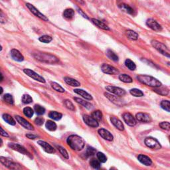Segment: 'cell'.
I'll return each instance as SVG.
<instances>
[{
	"label": "cell",
	"mask_w": 170,
	"mask_h": 170,
	"mask_svg": "<svg viewBox=\"0 0 170 170\" xmlns=\"http://www.w3.org/2000/svg\"><path fill=\"white\" fill-rule=\"evenodd\" d=\"M33 56L35 59L39 60V61L47 64H55L57 63L59 61L58 58L56 57L55 55L49 54V53L40 52V51H37V52L33 53Z\"/></svg>",
	"instance_id": "6da1fadb"
},
{
	"label": "cell",
	"mask_w": 170,
	"mask_h": 170,
	"mask_svg": "<svg viewBox=\"0 0 170 170\" xmlns=\"http://www.w3.org/2000/svg\"><path fill=\"white\" fill-rule=\"evenodd\" d=\"M67 144L73 150L80 151L85 146V141L81 137L77 135H71L67 138Z\"/></svg>",
	"instance_id": "7a4b0ae2"
},
{
	"label": "cell",
	"mask_w": 170,
	"mask_h": 170,
	"mask_svg": "<svg viewBox=\"0 0 170 170\" xmlns=\"http://www.w3.org/2000/svg\"><path fill=\"white\" fill-rule=\"evenodd\" d=\"M136 78L141 83L149 86V87L157 88L162 86L161 82H160V80H158V79L153 77V76L145 75V74H140V75L137 76Z\"/></svg>",
	"instance_id": "3957f363"
},
{
	"label": "cell",
	"mask_w": 170,
	"mask_h": 170,
	"mask_svg": "<svg viewBox=\"0 0 170 170\" xmlns=\"http://www.w3.org/2000/svg\"><path fill=\"white\" fill-rule=\"evenodd\" d=\"M151 44L153 47H154L158 51H159L162 55L166 56V57H170V51L169 49L167 46L163 44L161 42H159L156 40H152L151 41Z\"/></svg>",
	"instance_id": "277c9868"
},
{
	"label": "cell",
	"mask_w": 170,
	"mask_h": 170,
	"mask_svg": "<svg viewBox=\"0 0 170 170\" xmlns=\"http://www.w3.org/2000/svg\"><path fill=\"white\" fill-rule=\"evenodd\" d=\"M144 143L148 148L153 149V150H159L162 147L159 142L156 139L152 138V137L146 138L144 140Z\"/></svg>",
	"instance_id": "5b68a950"
},
{
	"label": "cell",
	"mask_w": 170,
	"mask_h": 170,
	"mask_svg": "<svg viewBox=\"0 0 170 170\" xmlns=\"http://www.w3.org/2000/svg\"><path fill=\"white\" fill-rule=\"evenodd\" d=\"M0 162H1L4 166L8 167L9 169H17L21 168L19 165L16 164V163H15V162H13V161H11V160L8 159V158H4V157H1L0 158Z\"/></svg>",
	"instance_id": "8992f818"
},
{
	"label": "cell",
	"mask_w": 170,
	"mask_h": 170,
	"mask_svg": "<svg viewBox=\"0 0 170 170\" xmlns=\"http://www.w3.org/2000/svg\"><path fill=\"white\" fill-rule=\"evenodd\" d=\"M26 6L27 7V8L29 9L30 11H31V12L33 14V15L37 16V17L40 18L41 19H42V20L45 21V22H48L49 19L46 17L45 15H44L43 13H41L40 11H39L34 6H33L32 4L27 3H26Z\"/></svg>",
	"instance_id": "52a82bcc"
},
{
	"label": "cell",
	"mask_w": 170,
	"mask_h": 170,
	"mask_svg": "<svg viewBox=\"0 0 170 170\" xmlns=\"http://www.w3.org/2000/svg\"><path fill=\"white\" fill-rule=\"evenodd\" d=\"M23 72H24V73L26 74L27 76H29V77H31L33 79H34V80L38 81V82H40L42 83H45V78H43L41 76H40L39 74L36 73L35 72L32 71V70H31V69H25L23 70Z\"/></svg>",
	"instance_id": "ba28073f"
},
{
	"label": "cell",
	"mask_w": 170,
	"mask_h": 170,
	"mask_svg": "<svg viewBox=\"0 0 170 170\" xmlns=\"http://www.w3.org/2000/svg\"><path fill=\"white\" fill-rule=\"evenodd\" d=\"M106 89L108 92L113 93V94H114L118 96H122L126 94L125 90L119 87H114V86H107V87H106Z\"/></svg>",
	"instance_id": "9c48e42d"
},
{
	"label": "cell",
	"mask_w": 170,
	"mask_h": 170,
	"mask_svg": "<svg viewBox=\"0 0 170 170\" xmlns=\"http://www.w3.org/2000/svg\"><path fill=\"white\" fill-rule=\"evenodd\" d=\"M147 26L152 29V30L157 32H160L162 30V27L156 21H155L153 19H149L146 22Z\"/></svg>",
	"instance_id": "30bf717a"
},
{
	"label": "cell",
	"mask_w": 170,
	"mask_h": 170,
	"mask_svg": "<svg viewBox=\"0 0 170 170\" xmlns=\"http://www.w3.org/2000/svg\"><path fill=\"white\" fill-rule=\"evenodd\" d=\"M8 146L11 149H12L13 150L17 151V152L23 153L24 155H30V153L28 152V151L25 149L23 146L19 145L18 144H15V143H9L8 144Z\"/></svg>",
	"instance_id": "8fae6325"
},
{
	"label": "cell",
	"mask_w": 170,
	"mask_h": 170,
	"mask_svg": "<svg viewBox=\"0 0 170 170\" xmlns=\"http://www.w3.org/2000/svg\"><path fill=\"white\" fill-rule=\"evenodd\" d=\"M101 70L103 73L108 74H117L118 71L115 67L108 64H103L101 66Z\"/></svg>",
	"instance_id": "7c38bea8"
},
{
	"label": "cell",
	"mask_w": 170,
	"mask_h": 170,
	"mask_svg": "<svg viewBox=\"0 0 170 170\" xmlns=\"http://www.w3.org/2000/svg\"><path fill=\"white\" fill-rule=\"evenodd\" d=\"M15 119L17 120V122L20 125H22V126H23L25 128H26L29 130H34V127L31 124L28 122L27 120H26L24 118L21 117L19 116H15Z\"/></svg>",
	"instance_id": "4fadbf2b"
},
{
	"label": "cell",
	"mask_w": 170,
	"mask_h": 170,
	"mask_svg": "<svg viewBox=\"0 0 170 170\" xmlns=\"http://www.w3.org/2000/svg\"><path fill=\"white\" fill-rule=\"evenodd\" d=\"M83 120L87 124L88 126L92 128H96L99 126V122L95 119H94L92 116L88 115H84L83 116Z\"/></svg>",
	"instance_id": "5bb4252c"
},
{
	"label": "cell",
	"mask_w": 170,
	"mask_h": 170,
	"mask_svg": "<svg viewBox=\"0 0 170 170\" xmlns=\"http://www.w3.org/2000/svg\"><path fill=\"white\" fill-rule=\"evenodd\" d=\"M123 119L126 124L130 126H134L136 124V120L130 113L126 112L123 114Z\"/></svg>",
	"instance_id": "9a60e30c"
},
{
	"label": "cell",
	"mask_w": 170,
	"mask_h": 170,
	"mask_svg": "<svg viewBox=\"0 0 170 170\" xmlns=\"http://www.w3.org/2000/svg\"><path fill=\"white\" fill-rule=\"evenodd\" d=\"M99 134L101 136L102 138H104V139H106L107 141L111 142L113 140V136L112 135L110 132L108 131V130L104 128H101L99 129Z\"/></svg>",
	"instance_id": "2e32d148"
},
{
	"label": "cell",
	"mask_w": 170,
	"mask_h": 170,
	"mask_svg": "<svg viewBox=\"0 0 170 170\" xmlns=\"http://www.w3.org/2000/svg\"><path fill=\"white\" fill-rule=\"evenodd\" d=\"M136 120L139 121V122H150L152 121V118H151L150 115L146 113L139 112L138 113L136 116Z\"/></svg>",
	"instance_id": "e0dca14e"
},
{
	"label": "cell",
	"mask_w": 170,
	"mask_h": 170,
	"mask_svg": "<svg viewBox=\"0 0 170 170\" xmlns=\"http://www.w3.org/2000/svg\"><path fill=\"white\" fill-rule=\"evenodd\" d=\"M37 143L39 144V146H41L44 150L46 152L49 153H53L55 152V149L53 148L52 146H51L50 144L46 143V142H44L43 140H39L37 142Z\"/></svg>",
	"instance_id": "ac0fdd59"
},
{
	"label": "cell",
	"mask_w": 170,
	"mask_h": 170,
	"mask_svg": "<svg viewBox=\"0 0 170 170\" xmlns=\"http://www.w3.org/2000/svg\"><path fill=\"white\" fill-rule=\"evenodd\" d=\"M10 55L13 60L18 62H22L24 60V57L19 51L17 49H12L10 52Z\"/></svg>",
	"instance_id": "d6986e66"
},
{
	"label": "cell",
	"mask_w": 170,
	"mask_h": 170,
	"mask_svg": "<svg viewBox=\"0 0 170 170\" xmlns=\"http://www.w3.org/2000/svg\"><path fill=\"white\" fill-rule=\"evenodd\" d=\"M110 121L112 124L118 130H120V131H122V130H124V124H122V122L118 118L114 117V116H112V117L110 118Z\"/></svg>",
	"instance_id": "ffe728a7"
},
{
	"label": "cell",
	"mask_w": 170,
	"mask_h": 170,
	"mask_svg": "<svg viewBox=\"0 0 170 170\" xmlns=\"http://www.w3.org/2000/svg\"><path fill=\"white\" fill-rule=\"evenodd\" d=\"M104 95H105L107 99L110 100L112 102H113L114 104H116V105L120 106L122 104V100H120V98L118 96H114V95L109 94V93H104Z\"/></svg>",
	"instance_id": "44dd1931"
},
{
	"label": "cell",
	"mask_w": 170,
	"mask_h": 170,
	"mask_svg": "<svg viewBox=\"0 0 170 170\" xmlns=\"http://www.w3.org/2000/svg\"><path fill=\"white\" fill-rule=\"evenodd\" d=\"M138 160H139V162H140L142 164L145 165L146 166H150L152 164V160L145 155H139L138 157Z\"/></svg>",
	"instance_id": "7402d4cb"
},
{
	"label": "cell",
	"mask_w": 170,
	"mask_h": 170,
	"mask_svg": "<svg viewBox=\"0 0 170 170\" xmlns=\"http://www.w3.org/2000/svg\"><path fill=\"white\" fill-rule=\"evenodd\" d=\"M74 92L76 93V94H78L81 96L82 97H83L84 99H85L86 100H88V101H91L92 100V97L91 95L90 94H88V92H87L86 91H85L84 90L82 89H74Z\"/></svg>",
	"instance_id": "603a6c76"
},
{
	"label": "cell",
	"mask_w": 170,
	"mask_h": 170,
	"mask_svg": "<svg viewBox=\"0 0 170 170\" xmlns=\"http://www.w3.org/2000/svg\"><path fill=\"white\" fill-rule=\"evenodd\" d=\"M92 23H94V25H96L97 27H99V28H101L102 29H104V30H106V31H108V30H110V28L108 27V25H106L105 23L104 22H101V21H100L99 19H92Z\"/></svg>",
	"instance_id": "cb8c5ba5"
},
{
	"label": "cell",
	"mask_w": 170,
	"mask_h": 170,
	"mask_svg": "<svg viewBox=\"0 0 170 170\" xmlns=\"http://www.w3.org/2000/svg\"><path fill=\"white\" fill-rule=\"evenodd\" d=\"M74 100L76 102H77V103L81 104V105H83L84 107H85V108L88 109V110H90V109H92V104H90V102H88L87 101H84V100L80 99V98L74 97Z\"/></svg>",
	"instance_id": "d4e9b609"
},
{
	"label": "cell",
	"mask_w": 170,
	"mask_h": 170,
	"mask_svg": "<svg viewBox=\"0 0 170 170\" xmlns=\"http://www.w3.org/2000/svg\"><path fill=\"white\" fill-rule=\"evenodd\" d=\"M118 7H119V8L121 9V10L124 11V12L127 13L132 14V15H133L134 13V9L131 8V7L127 4H125V3L120 4L119 6H118Z\"/></svg>",
	"instance_id": "484cf974"
},
{
	"label": "cell",
	"mask_w": 170,
	"mask_h": 170,
	"mask_svg": "<svg viewBox=\"0 0 170 170\" xmlns=\"http://www.w3.org/2000/svg\"><path fill=\"white\" fill-rule=\"evenodd\" d=\"M64 80L65 81L67 85H69L70 86H72V87H79L80 85V83L77 81L75 79L70 78V77H65Z\"/></svg>",
	"instance_id": "4316f807"
},
{
	"label": "cell",
	"mask_w": 170,
	"mask_h": 170,
	"mask_svg": "<svg viewBox=\"0 0 170 170\" xmlns=\"http://www.w3.org/2000/svg\"><path fill=\"white\" fill-rule=\"evenodd\" d=\"M126 36L130 40L136 41L138 39V34L136 32H135L132 30H128V31L126 32Z\"/></svg>",
	"instance_id": "83f0119b"
},
{
	"label": "cell",
	"mask_w": 170,
	"mask_h": 170,
	"mask_svg": "<svg viewBox=\"0 0 170 170\" xmlns=\"http://www.w3.org/2000/svg\"><path fill=\"white\" fill-rule=\"evenodd\" d=\"M2 117H3V119L4 120V121H6L8 124L12 125V126L15 125L16 122L15 121V120L13 119V118L12 117V116L8 114H3V116H2Z\"/></svg>",
	"instance_id": "f1b7e54d"
},
{
	"label": "cell",
	"mask_w": 170,
	"mask_h": 170,
	"mask_svg": "<svg viewBox=\"0 0 170 170\" xmlns=\"http://www.w3.org/2000/svg\"><path fill=\"white\" fill-rule=\"evenodd\" d=\"M74 11L73 9H65L63 12V16L65 18L67 19H71L72 18L74 17Z\"/></svg>",
	"instance_id": "f546056e"
},
{
	"label": "cell",
	"mask_w": 170,
	"mask_h": 170,
	"mask_svg": "<svg viewBox=\"0 0 170 170\" xmlns=\"http://www.w3.org/2000/svg\"><path fill=\"white\" fill-rule=\"evenodd\" d=\"M106 55L109 59L112 60L113 61H114V62H117L118 61V60H119V59H118V56L112 50L108 49V51H107Z\"/></svg>",
	"instance_id": "4dcf8cb0"
},
{
	"label": "cell",
	"mask_w": 170,
	"mask_h": 170,
	"mask_svg": "<svg viewBox=\"0 0 170 170\" xmlns=\"http://www.w3.org/2000/svg\"><path fill=\"white\" fill-rule=\"evenodd\" d=\"M154 91L158 93V94H161V95H167L169 94V88H167V87H163V88H160V87H157L155 88V89L153 90Z\"/></svg>",
	"instance_id": "1f68e13d"
},
{
	"label": "cell",
	"mask_w": 170,
	"mask_h": 170,
	"mask_svg": "<svg viewBox=\"0 0 170 170\" xmlns=\"http://www.w3.org/2000/svg\"><path fill=\"white\" fill-rule=\"evenodd\" d=\"M49 116L51 119H53V120H59L60 119H61L62 115V114L58 112L51 111L50 112V113L49 114Z\"/></svg>",
	"instance_id": "d6a6232c"
},
{
	"label": "cell",
	"mask_w": 170,
	"mask_h": 170,
	"mask_svg": "<svg viewBox=\"0 0 170 170\" xmlns=\"http://www.w3.org/2000/svg\"><path fill=\"white\" fill-rule=\"evenodd\" d=\"M119 79L122 81V82L126 83H132V78L130 77L129 75H128V74H121L119 75Z\"/></svg>",
	"instance_id": "836d02e7"
},
{
	"label": "cell",
	"mask_w": 170,
	"mask_h": 170,
	"mask_svg": "<svg viewBox=\"0 0 170 170\" xmlns=\"http://www.w3.org/2000/svg\"><path fill=\"white\" fill-rule=\"evenodd\" d=\"M125 65L128 69H130V71H134L136 69V65L134 62L130 59H126L125 60Z\"/></svg>",
	"instance_id": "e575fe53"
},
{
	"label": "cell",
	"mask_w": 170,
	"mask_h": 170,
	"mask_svg": "<svg viewBox=\"0 0 170 170\" xmlns=\"http://www.w3.org/2000/svg\"><path fill=\"white\" fill-rule=\"evenodd\" d=\"M45 126L46 129L50 130V131H55V130L57 129V124H56L54 122H53V121L48 120L47 122H46Z\"/></svg>",
	"instance_id": "d590c367"
},
{
	"label": "cell",
	"mask_w": 170,
	"mask_h": 170,
	"mask_svg": "<svg viewBox=\"0 0 170 170\" xmlns=\"http://www.w3.org/2000/svg\"><path fill=\"white\" fill-rule=\"evenodd\" d=\"M130 94H131L132 96L135 97H142L144 96V93L142 90L137 89V88H133V89H131L130 90Z\"/></svg>",
	"instance_id": "8d00e7d4"
},
{
	"label": "cell",
	"mask_w": 170,
	"mask_h": 170,
	"mask_svg": "<svg viewBox=\"0 0 170 170\" xmlns=\"http://www.w3.org/2000/svg\"><path fill=\"white\" fill-rule=\"evenodd\" d=\"M91 116L96 121H101L102 118V114L101 112V111L96 110L92 112L91 114Z\"/></svg>",
	"instance_id": "74e56055"
},
{
	"label": "cell",
	"mask_w": 170,
	"mask_h": 170,
	"mask_svg": "<svg viewBox=\"0 0 170 170\" xmlns=\"http://www.w3.org/2000/svg\"><path fill=\"white\" fill-rule=\"evenodd\" d=\"M34 110L38 115H43L45 112V109L39 104H35L34 106Z\"/></svg>",
	"instance_id": "f35d334b"
},
{
	"label": "cell",
	"mask_w": 170,
	"mask_h": 170,
	"mask_svg": "<svg viewBox=\"0 0 170 170\" xmlns=\"http://www.w3.org/2000/svg\"><path fill=\"white\" fill-rule=\"evenodd\" d=\"M51 87L56 91L59 92H65V89L62 88L61 86L57 83H51Z\"/></svg>",
	"instance_id": "ab89813d"
},
{
	"label": "cell",
	"mask_w": 170,
	"mask_h": 170,
	"mask_svg": "<svg viewBox=\"0 0 170 170\" xmlns=\"http://www.w3.org/2000/svg\"><path fill=\"white\" fill-rule=\"evenodd\" d=\"M23 114L28 118H31L33 116V110L30 107H25L23 109Z\"/></svg>",
	"instance_id": "60d3db41"
},
{
	"label": "cell",
	"mask_w": 170,
	"mask_h": 170,
	"mask_svg": "<svg viewBox=\"0 0 170 170\" xmlns=\"http://www.w3.org/2000/svg\"><path fill=\"white\" fill-rule=\"evenodd\" d=\"M161 107L164 110L169 112H170V102L169 101H163L161 102Z\"/></svg>",
	"instance_id": "b9f144b4"
},
{
	"label": "cell",
	"mask_w": 170,
	"mask_h": 170,
	"mask_svg": "<svg viewBox=\"0 0 170 170\" xmlns=\"http://www.w3.org/2000/svg\"><path fill=\"white\" fill-rule=\"evenodd\" d=\"M57 147L58 148V150H59L60 153H61L62 156H63L65 158H66V159H69V154H68V152H67V150H65L64 148H62V146H57Z\"/></svg>",
	"instance_id": "7bdbcfd3"
},
{
	"label": "cell",
	"mask_w": 170,
	"mask_h": 170,
	"mask_svg": "<svg viewBox=\"0 0 170 170\" xmlns=\"http://www.w3.org/2000/svg\"><path fill=\"white\" fill-rule=\"evenodd\" d=\"M96 156H97L98 160H99L100 162L105 163L107 161V158L103 153L98 152L97 154H96Z\"/></svg>",
	"instance_id": "ee69618b"
},
{
	"label": "cell",
	"mask_w": 170,
	"mask_h": 170,
	"mask_svg": "<svg viewBox=\"0 0 170 170\" xmlns=\"http://www.w3.org/2000/svg\"><path fill=\"white\" fill-rule=\"evenodd\" d=\"M3 99L7 103H8L9 104H13V102H14L13 98L11 94H5L3 96Z\"/></svg>",
	"instance_id": "f6af8a7d"
},
{
	"label": "cell",
	"mask_w": 170,
	"mask_h": 170,
	"mask_svg": "<svg viewBox=\"0 0 170 170\" xmlns=\"http://www.w3.org/2000/svg\"><path fill=\"white\" fill-rule=\"evenodd\" d=\"M64 104H65V106H66V108H68L70 110L74 111V110H75V108H74V106L73 105V104L72 103L71 101H69V100H66V101H65Z\"/></svg>",
	"instance_id": "bcb514c9"
},
{
	"label": "cell",
	"mask_w": 170,
	"mask_h": 170,
	"mask_svg": "<svg viewBox=\"0 0 170 170\" xmlns=\"http://www.w3.org/2000/svg\"><path fill=\"white\" fill-rule=\"evenodd\" d=\"M39 40L41 42H42V43H49L52 41V37L49 35H43V36H41L40 38L39 39Z\"/></svg>",
	"instance_id": "7dc6e473"
},
{
	"label": "cell",
	"mask_w": 170,
	"mask_h": 170,
	"mask_svg": "<svg viewBox=\"0 0 170 170\" xmlns=\"http://www.w3.org/2000/svg\"><path fill=\"white\" fill-rule=\"evenodd\" d=\"M22 102L24 104H30L33 102V99L29 94H25L22 97Z\"/></svg>",
	"instance_id": "c3c4849f"
},
{
	"label": "cell",
	"mask_w": 170,
	"mask_h": 170,
	"mask_svg": "<svg viewBox=\"0 0 170 170\" xmlns=\"http://www.w3.org/2000/svg\"><path fill=\"white\" fill-rule=\"evenodd\" d=\"M90 166L94 169H99L100 167H101V164H100V162L96 160H92L90 162Z\"/></svg>",
	"instance_id": "681fc988"
},
{
	"label": "cell",
	"mask_w": 170,
	"mask_h": 170,
	"mask_svg": "<svg viewBox=\"0 0 170 170\" xmlns=\"http://www.w3.org/2000/svg\"><path fill=\"white\" fill-rule=\"evenodd\" d=\"M160 126L164 130H170V124H169V122H161L160 124Z\"/></svg>",
	"instance_id": "f907efd6"
},
{
	"label": "cell",
	"mask_w": 170,
	"mask_h": 170,
	"mask_svg": "<svg viewBox=\"0 0 170 170\" xmlns=\"http://www.w3.org/2000/svg\"><path fill=\"white\" fill-rule=\"evenodd\" d=\"M86 153L88 156H90V155H93L96 153V150L92 147H88Z\"/></svg>",
	"instance_id": "816d5d0a"
},
{
	"label": "cell",
	"mask_w": 170,
	"mask_h": 170,
	"mask_svg": "<svg viewBox=\"0 0 170 170\" xmlns=\"http://www.w3.org/2000/svg\"><path fill=\"white\" fill-rule=\"evenodd\" d=\"M7 22V18L5 14L0 11V23H6Z\"/></svg>",
	"instance_id": "f5cc1de1"
},
{
	"label": "cell",
	"mask_w": 170,
	"mask_h": 170,
	"mask_svg": "<svg viewBox=\"0 0 170 170\" xmlns=\"http://www.w3.org/2000/svg\"><path fill=\"white\" fill-rule=\"evenodd\" d=\"M35 124L38 126L43 125L44 122V119L42 117H37L35 120Z\"/></svg>",
	"instance_id": "db71d44e"
},
{
	"label": "cell",
	"mask_w": 170,
	"mask_h": 170,
	"mask_svg": "<svg viewBox=\"0 0 170 170\" xmlns=\"http://www.w3.org/2000/svg\"><path fill=\"white\" fill-rule=\"evenodd\" d=\"M0 136H2L3 137H9V135L7 133V132L5 131L1 126H0Z\"/></svg>",
	"instance_id": "11a10c76"
},
{
	"label": "cell",
	"mask_w": 170,
	"mask_h": 170,
	"mask_svg": "<svg viewBox=\"0 0 170 170\" xmlns=\"http://www.w3.org/2000/svg\"><path fill=\"white\" fill-rule=\"evenodd\" d=\"M26 136L29 139H34L37 138V136H36V135H34V134H27Z\"/></svg>",
	"instance_id": "9f6ffc18"
},
{
	"label": "cell",
	"mask_w": 170,
	"mask_h": 170,
	"mask_svg": "<svg viewBox=\"0 0 170 170\" xmlns=\"http://www.w3.org/2000/svg\"><path fill=\"white\" fill-rule=\"evenodd\" d=\"M78 12L80 13L81 15H82L84 17H85V18H87V19H88V17H87V15H86V14H84L83 13V12L82 11V10H81V9H78Z\"/></svg>",
	"instance_id": "6f0895ef"
},
{
	"label": "cell",
	"mask_w": 170,
	"mask_h": 170,
	"mask_svg": "<svg viewBox=\"0 0 170 170\" xmlns=\"http://www.w3.org/2000/svg\"><path fill=\"white\" fill-rule=\"evenodd\" d=\"M3 74L0 73V82L3 81Z\"/></svg>",
	"instance_id": "680465c9"
},
{
	"label": "cell",
	"mask_w": 170,
	"mask_h": 170,
	"mask_svg": "<svg viewBox=\"0 0 170 170\" xmlns=\"http://www.w3.org/2000/svg\"><path fill=\"white\" fill-rule=\"evenodd\" d=\"M3 89L2 88V87H0V94H1L2 93H3Z\"/></svg>",
	"instance_id": "91938a15"
},
{
	"label": "cell",
	"mask_w": 170,
	"mask_h": 170,
	"mask_svg": "<svg viewBox=\"0 0 170 170\" xmlns=\"http://www.w3.org/2000/svg\"><path fill=\"white\" fill-rule=\"evenodd\" d=\"M2 144H3V141H2V139L0 138V146L2 145Z\"/></svg>",
	"instance_id": "94428289"
},
{
	"label": "cell",
	"mask_w": 170,
	"mask_h": 170,
	"mask_svg": "<svg viewBox=\"0 0 170 170\" xmlns=\"http://www.w3.org/2000/svg\"><path fill=\"white\" fill-rule=\"evenodd\" d=\"M2 50V46L0 45V51H1Z\"/></svg>",
	"instance_id": "6125c7cd"
},
{
	"label": "cell",
	"mask_w": 170,
	"mask_h": 170,
	"mask_svg": "<svg viewBox=\"0 0 170 170\" xmlns=\"http://www.w3.org/2000/svg\"><path fill=\"white\" fill-rule=\"evenodd\" d=\"M2 1H8V0H2Z\"/></svg>",
	"instance_id": "be15d7a7"
}]
</instances>
